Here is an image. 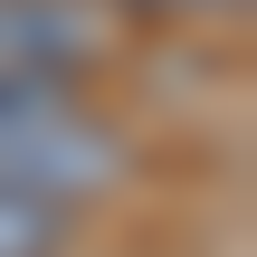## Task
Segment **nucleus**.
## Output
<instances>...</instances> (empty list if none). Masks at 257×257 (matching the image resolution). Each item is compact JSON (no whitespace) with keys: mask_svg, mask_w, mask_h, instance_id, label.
Masks as SVG:
<instances>
[{"mask_svg":"<svg viewBox=\"0 0 257 257\" xmlns=\"http://www.w3.org/2000/svg\"><path fill=\"white\" fill-rule=\"evenodd\" d=\"M67 248H76V210L67 200L0 191V257H67Z\"/></svg>","mask_w":257,"mask_h":257,"instance_id":"3","label":"nucleus"},{"mask_svg":"<svg viewBox=\"0 0 257 257\" xmlns=\"http://www.w3.org/2000/svg\"><path fill=\"white\" fill-rule=\"evenodd\" d=\"M114 19H153V29H210V19H238L248 0H105Z\"/></svg>","mask_w":257,"mask_h":257,"instance_id":"4","label":"nucleus"},{"mask_svg":"<svg viewBox=\"0 0 257 257\" xmlns=\"http://www.w3.org/2000/svg\"><path fill=\"white\" fill-rule=\"evenodd\" d=\"M134 172L124 124H105L76 86H0V191L86 210Z\"/></svg>","mask_w":257,"mask_h":257,"instance_id":"1","label":"nucleus"},{"mask_svg":"<svg viewBox=\"0 0 257 257\" xmlns=\"http://www.w3.org/2000/svg\"><path fill=\"white\" fill-rule=\"evenodd\" d=\"M124 19L105 0H0V86H76L114 57Z\"/></svg>","mask_w":257,"mask_h":257,"instance_id":"2","label":"nucleus"}]
</instances>
